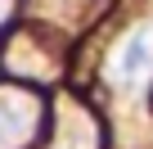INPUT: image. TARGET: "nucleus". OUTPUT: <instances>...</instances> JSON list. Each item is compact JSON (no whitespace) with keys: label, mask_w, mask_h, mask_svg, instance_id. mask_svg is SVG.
I'll return each mask as SVG.
<instances>
[{"label":"nucleus","mask_w":153,"mask_h":149,"mask_svg":"<svg viewBox=\"0 0 153 149\" xmlns=\"http://www.w3.org/2000/svg\"><path fill=\"white\" fill-rule=\"evenodd\" d=\"M149 77H153V18L135 23L108 59V82L117 91H140Z\"/></svg>","instance_id":"obj_1"},{"label":"nucleus","mask_w":153,"mask_h":149,"mask_svg":"<svg viewBox=\"0 0 153 149\" xmlns=\"http://www.w3.org/2000/svg\"><path fill=\"white\" fill-rule=\"evenodd\" d=\"M95 140H99V136H95V122L76 109V104H68V113L59 118V140H54V149H99Z\"/></svg>","instance_id":"obj_3"},{"label":"nucleus","mask_w":153,"mask_h":149,"mask_svg":"<svg viewBox=\"0 0 153 149\" xmlns=\"http://www.w3.org/2000/svg\"><path fill=\"white\" fill-rule=\"evenodd\" d=\"M45 122V104L36 91L0 86V149H27Z\"/></svg>","instance_id":"obj_2"},{"label":"nucleus","mask_w":153,"mask_h":149,"mask_svg":"<svg viewBox=\"0 0 153 149\" xmlns=\"http://www.w3.org/2000/svg\"><path fill=\"white\" fill-rule=\"evenodd\" d=\"M9 14H14V0H0V32H5V23H9Z\"/></svg>","instance_id":"obj_4"}]
</instances>
